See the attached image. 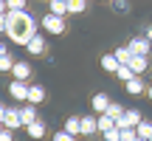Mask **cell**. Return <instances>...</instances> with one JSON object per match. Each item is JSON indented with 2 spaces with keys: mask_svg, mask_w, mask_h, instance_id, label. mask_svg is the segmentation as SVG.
I'll use <instances>...</instances> for the list:
<instances>
[{
  "mask_svg": "<svg viewBox=\"0 0 152 141\" xmlns=\"http://www.w3.org/2000/svg\"><path fill=\"white\" fill-rule=\"evenodd\" d=\"M6 34L14 45H28L37 37V23L28 11H9L6 14Z\"/></svg>",
  "mask_w": 152,
  "mask_h": 141,
  "instance_id": "cell-1",
  "label": "cell"
},
{
  "mask_svg": "<svg viewBox=\"0 0 152 141\" xmlns=\"http://www.w3.org/2000/svg\"><path fill=\"white\" fill-rule=\"evenodd\" d=\"M42 28L48 34H65V17H59V14H45L42 17Z\"/></svg>",
  "mask_w": 152,
  "mask_h": 141,
  "instance_id": "cell-2",
  "label": "cell"
},
{
  "mask_svg": "<svg viewBox=\"0 0 152 141\" xmlns=\"http://www.w3.org/2000/svg\"><path fill=\"white\" fill-rule=\"evenodd\" d=\"M9 93H11V99H17V102H26L28 104V93H31V85L28 82H11L9 85Z\"/></svg>",
  "mask_w": 152,
  "mask_h": 141,
  "instance_id": "cell-3",
  "label": "cell"
},
{
  "mask_svg": "<svg viewBox=\"0 0 152 141\" xmlns=\"http://www.w3.org/2000/svg\"><path fill=\"white\" fill-rule=\"evenodd\" d=\"M127 48H130L132 57H147V54H149V40H147V37H132Z\"/></svg>",
  "mask_w": 152,
  "mask_h": 141,
  "instance_id": "cell-4",
  "label": "cell"
},
{
  "mask_svg": "<svg viewBox=\"0 0 152 141\" xmlns=\"http://www.w3.org/2000/svg\"><path fill=\"white\" fill-rule=\"evenodd\" d=\"M6 130H17V127H23V119H20V107H9L6 110V119H3Z\"/></svg>",
  "mask_w": 152,
  "mask_h": 141,
  "instance_id": "cell-5",
  "label": "cell"
},
{
  "mask_svg": "<svg viewBox=\"0 0 152 141\" xmlns=\"http://www.w3.org/2000/svg\"><path fill=\"white\" fill-rule=\"evenodd\" d=\"M11 73H14L17 82H28V76H31V65H28V62H23V59H17L14 68H11Z\"/></svg>",
  "mask_w": 152,
  "mask_h": 141,
  "instance_id": "cell-6",
  "label": "cell"
},
{
  "mask_svg": "<svg viewBox=\"0 0 152 141\" xmlns=\"http://www.w3.org/2000/svg\"><path fill=\"white\" fill-rule=\"evenodd\" d=\"M20 119H23V127L39 121V119H37V104H23V107H20Z\"/></svg>",
  "mask_w": 152,
  "mask_h": 141,
  "instance_id": "cell-7",
  "label": "cell"
},
{
  "mask_svg": "<svg viewBox=\"0 0 152 141\" xmlns=\"http://www.w3.org/2000/svg\"><path fill=\"white\" fill-rule=\"evenodd\" d=\"M90 104H93V110L102 116V113H107V107H110V96H107V93H96Z\"/></svg>",
  "mask_w": 152,
  "mask_h": 141,
  "instance_id": "cell-8",
  "label": "cell"
},
{
  "mask_svg": "<svg viewBox=\"0 0 152 141\" xmlns=\"http://www.w3.org/2000/svg\"><path fill=\"white\" fill-rule=\"evenodd\" d=\"M82 133H85V136L99 133V119H93V116H82Z\"/></svg>",
  "mask_w": 152,
  "mask_h": 141,
  "instance_id": "cell-9",
  "label": "cell"
},
{
  "mask_svg": "<svg viewBox=\"0 0 152 141\" xmlns=\"http://www.w3.org/2000/svg\"><path fill=\"white\" fill-rule=\"evenodd\" d=\"M26 133H28V138L39 141V138L45 136V121H34V124H28V127H26Z\"/></svg>",
  "mask_w": 152,
  "mask_h": 141,
  "instance_id": "cell-10",
  "label": "cell"
},
{
  "mask_svg": "<svg viewBox=\"0 0 152 141\" xmlns=\"http://www.w3.org/2000/svg\"><path fill=\"white\" fill-rule=\"evenodd\" d=\"M130 68H132V73H135V76H141L144 70L149 68V59H147V57H132V59H130Z\"/></svg>",
  "mask_w": 152,
  "mask_h": 141,
  "instance_id": "cell-11",
  "label": "cell"
},
{
  "mask_svg": "<svg viewBox=\"0 0 152 141\" xmlns=\"http://www.w3.org/2000/svg\"><path fill=\"white\" fill-rule=\"evenodd\" d=\"M102 68L107 70V73H115V70L121 68V62L115 59V54H104V57H102Z\"/></svg>",
  "mask_w": 152,
  "mask_h": 141,
  "instance_id": "cell-12",
  "label": "cell"
},
{
  "mask_svg": "<svg viewBox=\"0 0 152 141\" xmlns=\"http://www.w3.org/2000/svg\"><path fill=\"white\" fill-rule=\"evenodd\" d=\"M45 99V87L42 85H31V93H28V104H42Z\"/></svg>",
  "mask_w": 152,
  "mask_h": 141,
  "instance_id": "cell-13",
  "label": "cell"
},
{
  "mask_svg": "<svg viewBox=\"0 0 152 141\" xmlns=\"http://www.w3.org/2000/svg\"><path fill=\"white\" fill-rule=\"evenodd\" d=\"M26 48H28V54H45V40H42V34H37Z\"/></svg>",
  "mask_w": 152,
  "mask_h": 141,
  "instance_id": "cell-14",
  "label": "cell"
},
{
  "mask_svg": "<svg viewBox=\"0 0 152 141\" xmlns=\"http://www.w3.org/2000/svg\"><path fill=\"white\" fill-rule=\"evenodd\" d=\"M65 133H71V136L76 138L82 133V119H76V116H71V119H65Z\"/></svg>",
  "mask_w": 152,
  "mask_h": 141,
  "instance_id": "cell-15",
  "label": "cell"
},
{
  "mask_svg": "<svg viewBox=\"0 0 152 141\" xmlns=\"http://www.w3.org/2000/svg\"><path fill=\"white\" fill-rule=\"evenodd\" d=\"M124 87H127V93H132V96H141V93H144V90H147V87H144V82H141V79H138V76H132V79H130V82H127V85H124Z\"/></svg>",
  "mask_w": 152,
  "mask_h": 141,
  "instance_id": "cell-16",
  "label": "cell"
},
{
  "mask_svg": "<svg viewBox=\"0 0 152 141\" xmlns=\"http://www.w3.org/2000/svg\"><path fill=\"white\" fill-rule=\"evenodd\" d=\"M113 127H115V119H110L107 113H102V116H99V133H102V136H104V133H110Z\"/></svg>",
  "mask_w": 152,
  "mask_h": 141,
  "instance_id": "cell-17",
  "label": "cell"
},
{
  "mask_svg": "<svg viewBox=\"0 0 152 141\" xmlns=\"http://www.w3.org/2000/svg\"><path fill=\"white\" fill-rule=\"evenodd\" d=\"M124 113H127V110L121 107L118 102H110V107H107V116H110V119H115V121H118V119H124Z\"/></svg>",
  "mask_w": 152,
  "mask_h": 141,
  "instance_id": "cell-18",
  "label": "cell"
},
{
  "mask_svg": "<svg viewBox=\"0 0 152 141\" xmlns=\"http://www.w3.org/2000/svg\"><path fill=\"white\" fill-rule=\"evenodd\" d=\"M135 133H138V138H152V121H141V124L135 127Z\"/></svg>",
  "mask_w": 152,
  "mask_h": 141,
  "instance_id": "cell-19",
  "label": "cell"
},
{
  "mask_svg": "<svg viewBox=\"0 0 152 141\" xmlns=\"http://www.w3.org/2000/svg\"><path fill=\"white\" fill-rule=\"evenodd\" d=\"M124 119L130 121L132 127H138V124L144 121V116H141V110H135V107H132V110H127V113H124Z\"/></svg>",
  "mask_w": 152,
  "mask_h": 141,
  "instance_id": "cell-20",
  "label": "cell"
},
{
  "mask_svg": "<svg viewBox=\"0 0 152 141\" xmlns=\"http://www.w3.org/2000/svg\"><path fill=\"white\" fill-rule=\"evenodd\" d=\"M51 14L65 17V14H68V3H62V0H51Z\"/></svg>",
  "mask_w": 152,
  "mask_h": 141,
  "instance_id": "cell-21",
  "label": "cell"
},
{
  "mask_svg": "<svg viewBox=\"0 0 152 141\" xmlns=\"http://www.w3.org/2000/svg\"><path fill=\"white\" fill-rule=\"evenodd\" d=\"M85 0H68V14H82L85 11Z\"/></svg>",
  "mask_w": 152,
  "mask_h": 141,
  "instance_id": "cell-22",
  "label": "cell"
},
{
  "mask_svg": "<svg viewBox=\"0 0 152 141\" xmlns=\"http://www.w3.org/2000/svg\"><path fill=\"white\" fill-rule=\"evenodd\" d=\"M115 76H118V79H121V82L127 85V82H130L132 76H135V73H132V68H130V65H121L118 70H115Z\"/></svg>",
  "mask_w": 152,
  "mask_h": 141,
  "instance_id": "cell-23",
  "label": "cell"
},
{
  "mask_svg": "<svg viewBox=\"0 0 152 141\" xmlns=\"http://www.w3.org/2000/svg\"><path fill=\"white\" fill-rule=\"evenodd\" d=\"M115 59H118L121 65H130V59H132L130 48H115Z\"/></svg>",
  "mask_w": 152,
  "mask_h": 141,
  "instance_id": "cell-24",
  "label": "cell"
},
{
  "mask_svg": "<svg viewBox=\"0 0 152 141\" xmlns=\"http://www.w3.org/2000/svg\"><path fill=\"white\" fill-rule=\"evenodd\" d=\"M11 68H14V59H11L9 54L0 57V73H11Z\"/></svg>",
  "mask_w": 152,
  "mask_h": 141,
  "instance_id": "cell-25",
  "label": "cell"
},
{
  "mask_svg": "<svg viewBox=\"0 0 152 141\" xmlns=\"http://www.w3.org/2000/svg\"><path fill=\"white\" fill-rule=\"evenodd\" d=\"M135 138H138L135 127H124V130H121V141H135Z\"/></svg>",
  "mask_w": 152,
  "mask_h": 141,
  "instance_id": "cell-26",
  "label": "cell"
},
{
  "mask_svg": "<svg viewBox=\"0 0 152 141\" xmlns=\"http://www.w3.org/2000/svg\"><path fill=\"white\" fill-rule=\"evenodd\" d=\"M9 11H26V0H9Z\"/></svg>",
  "mask_w": 152,
  "mask_h": 141,
  "instance_id": "cell-27",
  "label": "cell"
},
{
  "mask_svg": "<svg viewBox=\"0 0 152 141\" xmlns=\"http://www.w3.org/2000/svg\"><path fill=\"white\" fill-rule=\"evenodd\" d=\"M104 141H121V130H118V127H113L110 133H104Z\"/></svg>",
  "mask_w": 152,
  "mask_h": 141,
  "instance_id": "cell-28",
  "label": "cell"
},
{
  "mask_svg": "<svg viewBox=\"0 0 152 141\" xmlns=\"http://www.w3.org/2000/svg\"><path fill=\"white\" fill-rule=\"evenodd\" d=\"M54 141H76L71 133H65V130H59V133H54Z\"/></svg>",
  "mask_w": 152,
  "mask_h": 141,
  "instance_id": "cell-29",
  "label": "cell"
},
{
  "mask_svg": "<svg viewBox=\"0 0 152 141\" xmlns=\"http://www.w3.org/2000/svg\"><path fill=\"white\" fill-rule=\"evenodd\" d=\"M0 141H14V130H3L0 133Z\"/></svg>",
  "mask_w": 152,
  "mask_h": 141,
  "instance_id": "cell-30",
  "label": "cell"
},
{
  "mask_svg": "<svg viewBox=\"0 0 152 141\" xmlns=\"http://www.w3.org/2000/svg\"><path fill=\"white\" fill-rule=\"evenodd\" d=\"M0 14H9V6H6L3 0H0Z\"/></svg>",
  "mask_w": 152,
  "mask_h": 141,
  "instance_id": "cell-31",
  "label": "cell"
},
{
  "mask_svg": "<svg viewBox=\"0 0 152 141\" xmlns=\"http://www.w3.org/2000/svg\"><path fill=\"white\" fill-rule=\"evenodd\" d=\"M6 110H9V107H6V104H0V121L6 119Z\"/></svg>",
  "mask_w": 152,
  "mask_h": 141,
  "instance_id": "cell-32",
  "label": "cell"
},
{
  "mask_svg": "<svg viewBox=\"0 0 152 141\" xmlns=\"http://www.w3.org/2000/svg\"><path fill=\"white\" fill-rule=\"evenodd\" d=\"M147 40H149V43H152V26L147 28Z\"/></svg>",
  "mask_w": 152,
  "mask_h": 141,
  "instance_id": "cell-33",
  "label": "cell"
},
{
  "mask_svg": "<svg viewBox=\"0 0 152 141\" xmlns=\"http://www.w3.org/2000/svg\"><path fill=\"white\" fill-rule=\"evenodd\" d=\"M0 57H6V45L3 43H0Z\"/></svg>",
  "mask_w": 152,
  "mask_h": 141,
  "instance_id": "cell-34",
  "label": "cell"
},
{
  "mask_svg": "<svg viewBox=\"0 0 152 141\" xmlns=\"http://www.w3.org/2000/svg\"><path fill=\"white\" fill-rule=\"evenodd\" d=\"M147 96H149V99H152V85H149V87H147Z\"/></svg>",
  "mask_w": 152,
  "mask_h": 141,
  "instance_id": "cell-35",
  "label": "cell"
},
{
  "mask_svg": "<svg viewBox=\"0 0 152 141\" xmlns=\"http://www.w3.org/2000/svg\"><path fill=\"white\" fill-rule=\"evenodd\" d=\"M3 130H6V124H3V121H0V133H3Z\"/></svg>",
  "mask_w": 152,
  "mask_h": 141,
  "instance_id": "cell-36",
  "label": "cell"
},
{
  "mask_svg": "<svg viewBox=\"0 0 152 141\" xmlns=\"http://www.w3.org/2000/svg\"><path fill=\"white\" fill-rule=\"evenodd\" d=\"M135 141H147V138H135Z\"/></svg>",
  "mask_w": 152,
  "mask_h": 141,
  "instance_id": "cell-37",
  "label": "cell"
},
{
  "mask_svg": "<svg viewBox=\"0 0 152 141\" xmlns=\"http://www.w3.org/2000/svg\"><path fill=\"white\" fill-rule=\"evenodd\" d=\"M3 3H9V0H3Z\"/></svg>",
  "mask_w": 152,
  "mask_h": 141,
  "instance_id": "cell-38",
  "label": "cell"
},
{
  "mask_svg": "<svg viewBox=\"0 0 152 141\" xmlns=\"http://www.w3.org/2000/svg\"><path fill=\"white\" fill-rule=\"evenodd\" d=\"M149 141H152V138H149Z\"/></svg>",
  "mask_w": 152,
  "mask_h": 141,
  "instance_id": "cell-39",
  "label": "cell"
}]
</instances>
